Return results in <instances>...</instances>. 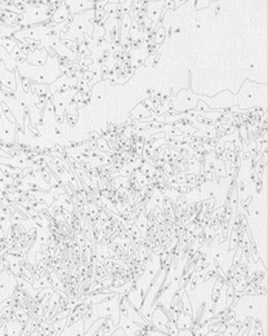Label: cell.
<instances>
[{
  "mask_svg": "<svg viewBox=\"0 0 268 336\" xmlns=\"http://www.w3.org/2000/svg\"><path fill=\"white\" fill-rule=\"evenodd\" d=\"M236 190H237V189H236ZM245 190H246L245 182H244V181H240L239 190H237V194H239V195H241V197H244V195H245Z\"/></svg>",
  "mask_w": 268,
  "mask_h": 336,
  "instance_id": "cell-8",
  "label": "cell"
},
{
  "mask_svg": "<svg viewBox=\"0 0 268 336\" xmlns=\"http://www.w3.org/2000/svg\"><path fill=\"white\" fill-rule=\"evenodd\" d=\"M1 108H3L4 114L6 115V118H8L10 122H13V123H14V122H16V119H14V117H13V114H12V111L9 110V108H8V106H6L5 102H1Z\"/></svg>",
  "mask_w": 268,
  "mask_h": 336,
  "instance_id": "cell-4",
  "label": "cell"
},
{
  "mask_svg": "<svg viewBox=\"0 0 268 336\" xmlns=\"http://www.w3.org/2000/svg\"><path fill=\"white\" fill-rule=\"evenodd\" d=\"M183 3H186V0H174V8H178Z\"/></svg>",
  "mask_w": 268,
  "mask_h": 336,
  "instance_id": "cell-11",
  "label": "cell"
},
{
  "mask_svg": "<svg viewBox=\"0 0 268 336\" xmlns=\"http://www.w3.org/2000/svg\"><path fill=\"white\" fill-rule=\"evenodd\" d=\"M116 1H117V3H119V4H121V3H124V1H125V0H116Z\"/></svg>",
  "mask_w": 268,
  "mask_h": 336,
  "instance_id": "cell-13",
  "label": "cell"
},
{
  "mask_svg": "<svg viewBox=\"0 0 268 336\" xmlns=\"http://www.w3.org/2000/svg\"><path fill=\"white\" fill-rule=\"evenodd\" d=\"M235 296V287L232 285H227V291H226V305L231 307V303L234 300Z\"/></svg>",
  "mask_w": 268,
  "mask_h": 336,
  "instance_id": "cell-3",
  "label": "cell"
},
{
  "mask_svg": "<svg viewBox=\"0 0 268 336\" xmlns=\"http://www.w3.org/2000/svg\"><path fill=\"white\" fill-rule=\"evenodd\" d=\"M195 108H196V111H197V113H201V111H205V113H206V111L209 110V106L204 101H200L199 104H196Z\"/></svg>",
  "mask_w": 268,
  "mask_h": 336,
  "instance_id": "cell-5",
  "label": "cell"
},
{
  "mask_svg": "<svg viewBox=\"0 0 268 336\" xmlns=\"http://www.w3.org/2000/svg\"><path fill=\"white\" fill-rule=\"evenodd\" d=\"M167 38V30H165L164 26H160L158 30H155V41L156 44H161L163 41Z\"/></svg>",
  "mask_w": 268,
  "mask_h": 336,
  "instance_id": "cell-2",
  "label": "cell"
},
{
  "mask_svg": "<svg viewBox=\"0 0 268 336\" xmlns=\"http://www.w3.org/2000/svg\"><path fill=\"white\" fill-rule=\"evenodd\" d=\"M250 178H252V182H254V184H256V181H257V178H258V176H257L256 171L253 172V173H252V176H250Z\"/></svg>",
  "mask_w": 268,
  "mask_h": 336,
  "instance_id": "cell-12",
  "label": "cell"
},
{
  "mask_svg": "<svg viewBox=\"0 0 268 336\" xmlns=\"http://www.w3.org/2000/svg\"><path fill=\"white\" fill-rule=\"evenodd\" d=\"M250 200H252V197H250V195H249V198H246V199L241 200V207H243V208L245 209V211H248V213H250L249 212V203H250Z\"/></svg>",
  "mask_w": 268,
  "mask_h": 336,
  "instance_id": "cell-9",
  "label": "cell"
},
{
  "mask_svg": "<svg viewBox=\"0 0 268 336\" xmlns=\"http://www.w3.org/2000/svg\"><path fill=\"white\" fill-rule=\"evenodd\" d=\"M48 60V53L45 48H36L32 49L29 54H27V62L34 66H41L45 64V61Z\"/></svg>",
  "mask_w": 268,
  "mask_h": 336,
  "instance_id": "cell-1",
  "label": "cell"
},
{
  "mask_svg": "<svg viewBox=\"0 0 268 336\" xmlns=\"http://www.w3.org/2000/svg\"><path fill=\"white\" fill-rule=\"evenodd\" d=\"M222 230V238H221V242H224L226 239L228 238V225H226V224H223V225L219 228Z\"/></svg>",
  "mask_w": 268,
  "mask_h": 336,
  "instance_id": "cell-6",
  "label": "cell"
},
{
  "mask_svg": "<svg viewBox=\"0 0 268 336\" xmlns=\"http://www.w3.org/2000/svg\"><path fill=\"white\" fill-rule=\"evenodd\" d=\"M262 189H263V180H262V178H257V181H256V190H257V193L261 194Z\"/></svg>",
  "mask_w": 268,
  "mask_h": 336,
  "instance_id": "cell-10",
  "label": "cell"
},
{
  "mask_svg": "<svg viewBox=\"0 0 268 336\" xmlns=\"http://www.w3.org/2000/svg\"><path fill=\"white\" fill-rule=\"evenodd\" d=\"M253 157V153L252 152H244L243 156H240V161L241 162H248V161H250Z\"/></svg>",
  "mask_w": 268,
  "mask_h": 336,
  "instance_id": "cell-7",
  "label": "cell"
}]
</instances>
